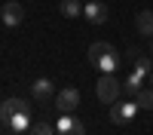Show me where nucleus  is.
<instances>
[{
	"label": "nucleus",
	"instance_id": "obj_17",
	"mask_svg": "<svg viewBox=\"0 0 153 135\" xmlns=\"http://www.w3.org/2000/svg\"><path fill=\"white\" fill-rule=\"evenodd\" d=\"M31 135H58V129L49 126V123H34V126H31Z\"/></svg>",
	"mask_w": 153,
	"mask_h": 135
},
{
	"label": "nucleus",
	"instance_id": "obj_8",
	"mask_svg": "<svg viewBox=\"0 0 153 135\" xmlns=\"http://www.w3.org/2000/svg\"><path fill=\"white\" fill-rule=\"evenodd\" d=\"M3 22L9 25V28H16V25L25 22V9L22 3H16V0H9V3H3Z\"/></svg>",
	"mask_w": 153,
	"mask_h": 135
},
{
	"label": "nucleus",
	"instance_id": "obj_15",
	"mask_svg": "<svg viewBox=\"0 0 153 135\" xmlns=\"http://www.w3.org/2000/svg\"><path fill=\"white\" fill-rule=\"evenodd\" d=\"M9 129H12V132H28V129H31V110H22V114L9 123Z\"/></svg>",
	"mask_w": 153,
	"mask_h": 135
},
{
	"label": "nucleus",
	"instance_id": "obj_3",
	"mask_svg": "<svg viewBox=\"0 0 153 135\" xmlns=\"http://www.w3.org/2000/svg\"><path fill=\"white\" fill-rule=\"evenodd\" d=\"M138 101H123V104H110V123L113 126H126L135 114H138Z\"/></svg>",
	"mask_w": 153,
	"mask_h": 135
},
{
	"label": "nucleus",
	"instance_id": "obj_5",
	"mask_svg": "<svg viewBox=\"0 0 153 135\" xmlns=\"http://www.w3.org/2000/svg\"><path fill=\"white\" fill-rule=\"evenodd\" d=\"M55 129H58L61 135H86V123H83V120H76L74 114H58Z\"/></svg>",
	"mask_w": 153,
	"mask_h": 135
},
{
	"label": "nucleus",
	"instance_id": "obj_19",
	"mask_svg": "<svg viewBox=\"0 0 153 135\" xmlns=\"http://www.w3.org/2000/svg\"><path fill=\"white\" fill-rule=\"evenodd\" d=\"M150 80H153V71H150Z\"/></svg>",
	"mask_w": 153,
	"mask_h": 135
},
{
	"label": "nucleus",
	"instance_id": "obj_12",
	"mask_svg": "<svg viewBox=\"0 0 153 135\" xmlns=\"http://www.w3.org/2000/svg\"><path fill=\"white\" fill-rule=\"evenodd\" d=\"M120 61H123V58H120V52H117V49H110V52L98 61V71H101V74H113V71L120 68Z\"/></svg>",
	"mask_w": 153,
	"mask_h": 135
},
{
	"label": "nucleus",
	"instance_id": "obj_20",
	"mask_svg": "<svg viewBox=\"0 0 153 135\" xmlns=\"http://www.w3.org/2000/svg\"><path fill=\"white\" fill-rule=\"evenodd\" d=\"M0 126H3V120H0Z\"/></svg>",
	"mask_w": 153,
	"mask_h": 135
},
{
	"label": "nucleus",
	"instance_id": "obj_21",
	"mask_svg": "<svg viewBox=\"0 0 153 135\" xmlns=\"http://www.w3.org/2000/svg\"><path fill=\"white\" fill-rule=\"evenodd\" d=\"M83 3H89V0H83Z\"/></svg>",
	"mask_w": 153,
	"mask_h": 135
},
{
	"label": "nucleus",
	"instance_id": "obj_6",
	"mask_svg": "<svg viewBox=\"0 0 153 135\" xmlns=\"http://www.w3.org/2000/svg\"><path fill=\"white\" fill-rule=\"evenodd\" d=\"M34 98L40 104H46V101H55V83L49 80V77H40V80H34Z\"/></svg>",
	"mask_w": 153,
	"mask_h": 135
},
{
	"label": "nucleus",
	"instance_id": "obj_14",
	"mask_svg": "<svg viewBox=\"0 0 153 135\" xmlns=\"http://www.w3.org/2000/svg\"><path fill=\"white\" fill-rule=\"evenodd\" d=\"M83 0H61V16H68V19H74V16H83Z\"/></svg>",
	"mask_w": 153,
	"mask_h": 135
},
{
	"label": "nucleus",
	"instance_id": "obj_13",
	"mask_svg": "<svg viewBox=\"0 0 153 135\" xmlns=\"http://www.w3.org/2000/svg\"><path fill=\"white\" fill-rule=\"evenodd\" d=\"M147 77V74H141V71H132L129 77H126V83H123V92H129V95H138L141 92V80Z\"/></svg>",
	"mask_w": 153,
	"mask_h": 135
},
{
	"label": "nucleus",
	"instance_id": "obj_2",
	"mask_svg": "<svg viewBox=\"0 0 153 135\" xmlns=\"http://www.w3.org/2000/svg\"><path fill=\"white\" fill-rule=\"evenodd\" d=\"M55 107H58V114H74V110L80 107V92H76L74 86L55 92Z\"/></svg>",
	"mask_w": 153,
	"mask_h": 135
},
{
	"label": "nucleus",
	"instance_id": "obj_1",
	"mask_svg": "<svg viewBox=\"0 0 153 135\" xmlns=\"http://www.w3.org/2000/svg\"><path fill=\"white\" fill-rule=\"evenodd\" d=\"M120 92H123V83L113 77V74H104V77L98 80V86H95V95H98L101 104H117Z\"/></svg>",
	"mask_w": 153,
	"mask_h": 135
},
{
	"label": "nucleus",
	"instance_id": "obj_4",
	"mask_svg": "<svg viewBox=\"0 0 153 135\" xmlns=\"http://www.w3.org/2000/svg\"><path fill=\"white\" fill-rule=\"evenodd\" d=\"M22 110H31V104L25 101V98H6V101L0 104V120H3V126H9Z\"/></svg>",
	"mask_w": 153,
	"mask_h": 135
},
{
	"label": "nucleus",
	"instance_id": "obj_18",
	"mask_svg": "<svg viewBox=\"0 0 153 135\" xmlns=\"http://www.w3.org/2000/svg\"><path fill=\"white\" fill-rule=\"evenodd\" d=\"M0 19H3V6H0Z\"/></svg>",
	"mask_w": 153,
	"mask_h": 135
},
{
	"label": "nucleus",
	"instance_id": "obj_16",
	"mask_svg": "<svg viewBox=\"0 0 153 135\" xmlns=\"http://www.w3.org/2000/svg\"><path fill=\"white\" fill-rule=\"evenodd\" d=\"M135 101L141 104L144 110H153V89H141V92L135 95Z\"/></svg>",
	"mask_w": 153,
	"mask_h": 135
},
{
	"label": "nucleus",
	"instance_id": "obj_7",
	"mask_svg": "<svg viewBox=\"0 0 153 135\" xmlns=\"http://www.w3.org/2000/svg\"><path fill=\"white\" fill-rule=\"evenodd\" d=\"M83 16H86V22H92V25H104L107 22V6L98 3V0H89V3L83 6Z\"/></svg>",
	"mask_w": 153,
	"mask_h": 135
},
{
	"label": "nucleus",
	"instance_id": "obj_11",
	"mask_svg": "<svg viewBox=\"0 0 153 135\" xmlns=\"http://www.w3.org/2000/svg\"><path fill=\"white\" fill-rule=\"evenodd\" d=\"M110 49H113L110 43H104V40H95L92 46H89V65H95V68H98V61L104 58V55L110 52Z\"/></svg>",
	"mask_w": 153,
	"mask_h": 135
},
{
	"label": "nucleus",
	"instance_id": "obj_22",
	"mask_svg": "<svg viewBox=\"0 0 153 135\" xmlns=\"http://www.w3.org/2000/svg\"><path fill=\"white\" fill-rule=\"evenodd\" d=\"M150 52H153V46H150Z\"/></svg>",
	"mask_w": 153,
	"mask_h": 135
},
{
	"label": "nucleus",
	"instance_id": "obj_9",
	"mask_svg": "<svg viewBox=\"0 0 153 135\" xmlns=\"http://www.w3.org/2000/svg\"><path fill=\"white\" fill-rule=\"evenodd\" d=\"M126 55H129V61H132V68H135V71H141V74H147V77H150V71H153L150 55H144L141 49H129Z\"/></svg>",
	"mask_w": 153,
	"mask_h": 135
},
{
	"label": "nucleus",
	"instance_id": "obj_10",
	"mask_svg": "<svg viewBox=\"0 0 153 135\" xmlns=\"http://www.w3.org/2000/svg\"><path fill=\"white\" fill-rule=\"evenodd\" d=\"M135 25H138V31L144 37H153V9H141L135 16Z\"/></svg>",
	"mask_w": 153,
	"mask_h": 135
}]
</instances>
